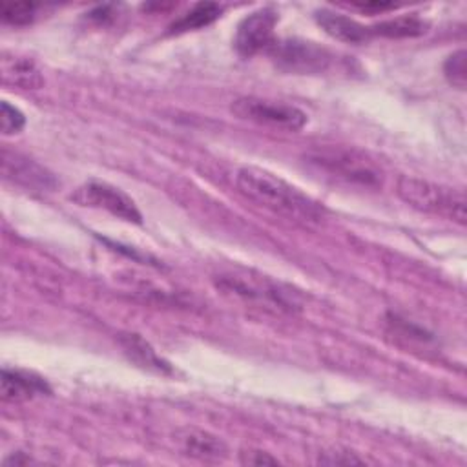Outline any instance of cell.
<instances>
[{
  "label": "cell",
  "mask_w": 467,
  "mask_h": 467,
  "mask_svg": "<svg viewBox=\"0 0 467 467\" xmlns=\"http://www.w3.org/2000/svg\"><path fill=\"white\" fill-rule=\"evenodd\" d=\"M71 199L80 206L106 210L111 215L124 219L128 223H135V224L142 223V215L135 206L133 199L113 184L100 182V181H88L86 184L78 186L71 193Z\"/></svg>",
  "instance_id": "6"
},
{
  "label": "cell",
  "mask_w": 467,
  "mask_h": 467,
  "mask_svg": "<svg viewBox=\"0 0 467 467\" xmlns=\"http://www.w3.org/2000/svg\"><path fill=\"white\" fill-rule=\"evenodd\" d=\"M235 186L246 199L296 223L314 224L325 215L323 208L308 195L261 168H239L235 173Z\"/></svg>",
  "instance_id": "1"
},
{
  "label": "cell",
  "mask_w": 467,
  "mask_h": 467,
  "mask_svg": "<svg viewBox=\"0 0 467 467\" xmlns=\"http://www.w3.org/2000/svg\"><path fill=\"white\" fill-rule=\"evenodd\" d=\"M119 343L122 345L124 352L140 367L153 368L157 372H170V365L161 356H157L153 347L146 339H142L139 334H131V332L120 334Z\"/></svg>",
  "instance_id": "13"
},
{
  "label": "cell",
  "mask_w": 467,
  "mask_h": 467,
  "mask_svg": "<svg viewBox=\"0 0 467 467\" xmlns=\"http://www.w3.org/2000/svg\"><path fill=\"white\" fill-rule=\"evenodd\" d=\"M443 73L454 88H460V89L465 88V82H467V53H465V49H458L447 57V60L443 64Z\"/></svg>",
  "instance_id": "17"
},
{
  "label": "cell",
  "mask_w": 467,
  "mask_h": 467,
  "mask_svg": "<svg viewBox=\"0 0 467 467\" xmlns=\"http://www.w3.org/2000/svg\"><path fill=\"white\" fill-rule=\"evenodd\" d=\"M230 109L243 120L286 131H297L306 124V113L299 108L259 97H239L232 102Z\"/></svg>",
  "instance_id": "5"
},
{
  "label": "cell",
  "mask_w": 467,
  "mask_h": 467,
  "mask_svg": "<svg viewBox=\"0 0 467 467\" xmlns=\"http://www.w3.org/2000/svg\"><path fill=\"white\" fill-rule=\"evenodd\" d=\"M266 51L279 69L296 75L323 73L334 62V55L327 47L301 38L274 40Z\"/></svg>",
  "instance_id": "4"
},
{
  "label": "cell",
  "mask_w": 467,
  "mask_h": 467,
  "mask_svg": "<svg viewBox=\"0 0 467 467\" xmlns=\"http://www.w3.org/2000/svg\"><path fill=\"white\" fill-rule=\"evenodd\" d=\"M2 171L7 179L31 190H51L57 181L44 166L20 153H2Z\"/></svg>",
  "instance_id": "8"
},
{
  "label": "cell",
  "mask_w": 467,
  "mask_h": 467,
  "mask_svg": "<svg viewBox=\"0 0 467 467\" xmlns=\"http://www.w3.org/2000/svg\"><path fill=\"white\" fill-rule=\"evenodd\" d=\"M51 389L49 385L31 374V372H24V370H9L4 368L2 370V379H0V394L5 401H26L31 400L35 396H42V394H49Z\"/></svg>",
  "instance_id": "10"
},
{
  "label": "cell",
  "mask_w": 467,
  "mask_h": 467,
  "mask_svg": "<svg viewBox=\"0 0 467 467\" xmlns=\"http://www.w3.org/2000/svg\"><path fill=\"white\" fill-rule=\"evenodd\" d=\"M396 193L403 202L420 212L440 215L458 224H465V195L460 190L441 186L427 179L401 175L396 182Z\"/></svg>",
  "instance_id": "3"
},
{
  "label": "cell",
  "mask_w": 467,
  "mask_h": 467,
  "mask_svg": "<svg viewBox=\"0 0 467 467\" xmlns=\"http://www.w3.org/2000/svg\"><path fill=\"white\" fill-rule=\"evenodd\" d=\"M316 20L325 29L327 35H330L332 38L341 40V42L363 44L368 38H372L368 26H363L350 16H345V15H339V13H334L328 9L317 11Z\"/></svg>",
  "instance_id": "11"
},
{
  "label": "cell",
  "mask_w": 467,
  "mask_h": 467,
  "mask_svg": "<svg viewBox=\"0 0 467 467\" xmlns=\"http://www.w3.org/2000/svg\"><path fill=\"white\" fill-rule=\"evenodd\" d=\"M321 463H330V465H348V463H361L359 458L352 456L350 452H325L323 458H319Z\"/></svg>",
  "instance_id": "20"
},
{
  "label": "cell",
  "mask_w": 467,
  "mask_h": 467,
  "mask_svg": "<svg viewBox=\"0 0 467 467\" xmlns=\"http://www.w3.org/2000/svg\"><path fill=\"white\" fill-rule=\"evenodd\" d=\"M305 162L337 182L361 188H379L383 182L381 168L365 151L356 148L319 144L305 151Z\"/></svg>",
  "instance_id": "2"
},
{
  "label": "cell",
  "mask_w": 467,
  "mask_h": 467,
  "mask_svg": "<svg viewBox=\"0 0 467 467\" xmlns=\"http://www.w3.org/2000/svg\"><path fill=\"white\" fill-rule=\"evenodd\" d=\"M26 124V117L24 113L11 106L9 102H2L0 104V128H2V133L4 135H13V133H18Z\"/></svg>",
  "instance_id": "18"
},
{
  "label": "cell",
  "mask_w": 467,
  "mask_h": 467,
  "mask_svg": "<svg viewBox=\"0 0 467 467\" xmlns=\"http://www.w3.org/2000/svg\"><path fill=\"white\" fill-rule=\"evenodd\" d=\"M277 24V11L261 7L241 20L235 31L234 46L241 57H254L268 49L274 42V27Z\"/></svg>",
  "instance_id": "7"
},
{
  "label": "cell",
  "mask_w": 467,
  "mask_h": 467,
  "mask_svg": "<svg viewBox=\"0 0 467 467\" xmlns=\"http://www.w3.org/2000/svg\"><path fill=\"white\" fill-rule=\"evenodd\" d=\"M241 463H244V465H275L277 460L263 451H248V452H241Z\"/></svg>",
  "instance_id": "19"
},
{
  "label": "cell",
  "mask_w": 467,
  "mask_h": 467,
  "mask_svg": "<svg viewBox=\"0 0 467 467\" xmlns=\"http://www.w3.org/2000/svg\"><path fill=\"white\" fill-rule=\"evenodd\" d=\"M2 78L5 84L20 89H38L44 84V78L36 64L22 57L2 58Z\"/></svg>",
  "instance_id": "12"
},
{
  "label": "cell",
  "mask_w": 467,
  "mask_h": 467,
  "mask_svg": "<svg viewBox=\"0 0 467 467\" xmlns=\"http://www.w3.org/2000/svg\"><path fill=\"white\" fill-rule=\"evenodd\" d=\"M36 5L31 2H2L0 18L11 26H27L35 18Z\"/></svg>",
  "instance_id": "16"
},
{
  "label": "cell",
  "mask_w": 467,
  "mask_h": 467,
  "mask_svg": "<svg viewBox=\"0 0 467 467\" xmlns=\"http://www.w3.org/2000/svg\"><path fill=\"white\" fill-rule=\"evenodd\" d=\"M177 443L182 454L201 460V462H223L228 458L226 443L206 431L199 429H184L177 434Z\"/></svg>",
  "instance_id": "9"
},
{
  "label": "cell",
  "mask_w": 467,
  "mask_h": 467,
  "mask_svg": "<svg viewBox=\"0 0 467 467\" xmlns=\"http://www.w3.org/2000/svg\"><path fill=\"white\" fill-rule=\"evenodd\" d=\"M223 13V5L215 2H199L181 18H177L168 29L170 33H184L192 29H201L215 22Z\"/></svg>",
  "instance_id": "15"
},
{
  "label": "cell",
  "mask_w": 467,
  "mask_h": 467,
  "mask_svg": "<svg viewBox=\"0 0 467 467\" xmlns=\"http://www.w3.org/2000/svg\"><path fill=\"white\" fill-rule=\"evenodd\" d=\"M370 27L372 36H387V38H407V36H420L427 31L429 24L414 15L396 16L390 20L378 22Z\"/></svg>",
  "instance_id": "14"
}]
</instances>
